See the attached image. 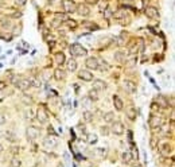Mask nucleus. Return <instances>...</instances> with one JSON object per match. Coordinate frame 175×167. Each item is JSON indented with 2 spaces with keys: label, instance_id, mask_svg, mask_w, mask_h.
I'll return each instance as SVG.
<instances>
[{
  "label": "nucleus",
  "instance_id": "obj_4",
  "mask_svg": "<svg viewBox=\"0 0 175 167\" xmlns=\"http://www.w3.org/2000/svg\"><path fill=\"white\" fill-rule=\"evenodd\" d=\"M111 127H109V131H111L112 134L117 135V136H121V135L124 134V131H125V128H124V124L121 121H112L111 123Z\"/></svg>",
  "mask_w": 175,
  "mask_h": 167
},
{
  "label": "nucleus",
  "instance_id": "obj_24",
  "mask_svg": "<svg viewBox=\"0 0 175 167\" xmlns=\"http://www.w3.org/2000/svg\"><path fill=\"white\" fill-rule=\"evenodd\" d=\"M100 92L98 90H97V89H90V90H89V92H88V97H89V98H90V100L92 101H93V103H94V101H97V100H100Z\"/></svg>",
  "mask_w": 175,
  "mask_h": 167
},
{
  "label": "nucleus",
  "instance_id": "obj_13",
  "mask_svg": "<svg viewBox=\"0 0 175 167\" xmlns=\"http://www.w3.org/2000/svg\"><path fill=\"white\" fill-rule=\"evenodd\" d=\"M144 14L145 16H147L148 19H156L158 16H159V12H158V9L155 8V7H144Z\"/></svg>",
  "mask_w": 175,
  "mask_h": 167
},
{
  "label": "nucleus",
  "instance_id": "obj_8",
  "mask_svg": "<svg viewBox=\"0 0 175 167\" xmlns=\"http://www.w3.org/2000/svg\"><path fill=\"white\" fill-rule=\"evenodd\" d=\"M39 134H40V129L38 127H34V125H30V127H27V129H26L27 139H30V140L36 139V137L39 136Z\"/></svg>",
  "mask_w": 175,
  "mask_h": 167
},
{
  "label": "nucleus",
  "instance_id": "obj_37",
  "mask_svg": "<svg viewBox=\"0 0 175 167\" xmlns=\"http://www.w3.org/2000/svg\"><path fill=\"white\" fill-rule=\"evenodd\" d=\"M22 100H23L24 103L27 104V105H30V104H33V97H30V96H27V94H24L23 97H22Z\"/></svg>",
  "mask_w": 175,
  "mask_h": 167
},
{
  "label": "nucleus",
  "instance_id": "obj_18",
  "mask_svg": "<svg viewBox=\"0 0 175 167\" xmlns=\"http://www.w3.org/2000/svg\"><path fill=\"white\" fill-rule=\"evenodd\" d=\"M113 105H115V109L119 111V112L124 109V101L119 96H113Z\"/></svg>",
  "mask_w": 175,
  "mask_h": 167
},
{
  "label": "nucleus",
  "instance_id": "obj_47",
  "mask_svg": "<svg viewBox=\"0 0 175 167\" xmlns=\"http://www.w3.org/2000/svg\"><path fill=\"white\" fill-rule=\"evenodd\" d=\"M47 131H48V132H51V134L54 135V129H53V127H51V125H50V127L47 128Z\"/></svg>",
  "mask_w": 175,
  "mask_h": 167
},
{
  "label": "nucleus",
  "instance_id": "obj_44",
  "mask_svg": "<svg viewBox=\"0 0 175 167\" xmlns=\"http://www.w3.org/2000/svg\"><path fill=\"white\" fill-rule=\"evenodd\" d=\"M4 123H6V116L3 113H0V125H3Z\"/></svg>",
  "mask_w": 175,
  "mask_h": 167
},
{
  "label": "nucleus",
  "instance_id": "obj_7",
  "mask_svg": "<svg viewBox=\"0 0 175 167\" xmlns=\"http://www.w3.org/2000/svg\"><path fill=\"white\" fill-rule=\"evenodd\" d=\"M78 78L82 80V81H85V82H90V81H93L94 80V77H93V73H92L90 70L81 69L78 72Z\"/></svg>",
  "mask_w": 175,
  "mask_h": 167
},
{
  "label": "nucleus",
  "instance_id": "obj_35",
  "mask_svg": "<svg viewBox=\"0 0 175 167\" xmlns=\"http://www.w3.org/2000/svg\"><path fill=\"white\" fill-rule=\"evenodd\" d=\"M150 109H151V113H158L160 111V106L154 101V103H151V105H150Z\"/></svg>",
  "mask_w": 175,
  "mask_h": 167
},
{
  "label": "nucleus",
  "instance_id": "obj_12",
  "mask_svg": "<svg viewBox=\"0 0 175 167\" xmlns=\"http://www.w3.org/2000/svg\"><path fill=\"white\" fill-rule=\"evenodd\" d=\"M172 144H170L168 142H166V143H162L160 144V147H159V152L163 156H168V155H171L172 154Z\"/></svg>",
  "mask_w": 175,
  "mask_h": 167
},
{
  "label": "nucleus",
  "instance_id": "obj_52",
  "mask_svg": "<svg viewBox=\"0 0 175 167\" xmlns=\"http://www.w3.org/2000/svg\"><path fill=\"white\" fill-rule=\"evenodd\" d=\"M33 167H35V166H33Z\"/></svg>",
  "mask_w": 175,
  "mask_h": 167
},
{
  "label": "nucleus",
  "instance_id": "obj_36",
  "mask_svg": "<svg viewBox=\"0 0 175 167\" xmlns=\"http://www.w3.org/2000/svg\"><path fill=\"white\" fill-rule=\"evenodd\" d=\"M65 25H66L69 28H73V30H74V28L77 27V22L73 20V19H72V20H70V19H67V20L65 22Z\"/></svg>",
  "mask_w": 175,
  "mask_h": 167
},
{
  "label": "nucleus",
  "instance_id": "obj_39",
  "mask_svg": "<svg viewBox=\"0 0 175 167\" xmlns=\"http://www.w3.org/2000/svg\"><path fill=\"white\" fill-rule=\"evenodd\" d=\"M100 131H101V134H103L104 136H108V134H109V127H101V128H100Z\"/></svg>",
  "mask_w": 175,
  "mask_h": 167
},
{
  "label": "nucleus",
  "instance_id": "obj_21",
  "mask_svg": "<svg viewBox=\"0 0 175 167\" xmlns=\"http://www.w3.org/2000/svg\"><path fill=\"white\" fill-rule=\"evenodd\" d=\"M93 88L97 89V90H103V89L108 88V85H106V82L103 81V80H93Z\"/></svg>",
  "mask_w": 175,
  "mask_h": 167
},
{
  "label": "nucleus",
  "instance_id": "obj_38",
  "mask_svg": "<svg viewBox=\"0 0 175 167\" xmlns=\"http://www.w3.org/2000/svg\"><path fill=\"white\" fill-rule=\"evenodd\" d=\"M30 82H31V86H35V88H38V86H40V81H38L36 78H33V80H30Z\"/></svg>",
  "mask_w": 175,
  "mask_h": 167
},
{
  "label": "nucleus",
  "instance_id": "obj_51",
  "mask_svg": "<svg viewBox=\"0 0 175 167\" xmlns=\"http://www.w3.org/2000/svg\"><path fill=\"white\" fill-rule=\"evenodd\" d=\"M57 167H64V164H62V163H58V166Z\"/></svg>",
  "mask_w": 175,
  "mask_h": 167
},
{
  "label": "nucleus",
  "instance_id": "obj_29",
  "mask_svg": "<svg viewBox=\"0 0 175 167\" xmlns=\"http://www.w3.org/2000/svg\"><path fill=\"white\" fill-rule=\"evenodd\" d=\"M9 166L11 167H20L22 166V159H19L18 156H12L11 162H9Z\"/></svg>",
  "mask_w": 175,
  "mask_h": 167
},
{
  "label": "nucleus",
  "instance_id": "obj_10",
  "mask_svg": "<svg viewBox=\"0 0 175 167\" xmlns=\"http://www.w3.org/2000/svg\"><path fill=\"white\" fill-rule=\"evenodd\" d=\"M35 117L38 119V121L42 123V124L48 121V116H47V112H46L45 108H38L35 112Z\"/></svg>",
  "mask_w": 175,
  "mask_h": 167
},
{
  "label": "nucleus",
  "instance_id": "obj_5",
  "mask_svg": "<svg viewBox=\"0 0 175 167\" xmlns=\"http://www.w3.org/2000/svg\"><path fill=\"white\" fill-rule=\"evenodd\" d=\"M123 88H124V90L129 94H135L137 92V85H136V82H133L132 80H124Z\"/></svg>",
  "mask_w": 175,
  "mask_h": 167
},
{
  "label": "nucleus",
  "instance_id": "obj_17",
  "mask_svg": "<svg viewBox=\"0 0 175 167\" xmlns=\"http://www.w3.org/2000/svg\"><path fill=\"white\" fill-rule=\"evenodd\" d=\"M53 76H54V80L62 81V80H65V77H66V73H65V70L62 69V67H57V69L54 70Z\"/></svg>",
  "mask_w": 175,
  "mask_h": 167
},
{
  "label": "nucleus",
  "instance_id": "obj_26",
  "mask_svg": "<svg viewBox=\"0 0 175 167\" xmlns=\"http://www.w3.org/2000/svg\"><path fill=\"white\" fill-rule=\"evenodd\" d=\"M82 26H84L85 28H88V30H92V31L100 30V27L96 23H93V22H82Z\"/></svg>",
  "mask_w": 175,
  "mask_h": 167
},
{
  "label": "nucleus",
  "instance_id": "obj_30",
  "mask_svg": "<svg viewBox=\"0 0 175 167\" xmlns=\"http://www.w3.org/2000/svg\"><path fill=\"white\" fill-rule=\"evenodd\" d=\"M106 152H108V150L104 148V147H97V148L94 150V154L98 155L100 158H104V156L106 155Z\"/></svg>",
  "mask_w": 175,
  "mask_h": 167
},
{
  "label": "nucleus",
  "instance_id": "obj_34",
  "mask_svg": "<svg viewBox=\"0 0 175 167\" xmlns=\"http://www.w3.org/2000/svg\"><path fill=\"white\" fill-rule=\"evenodd\" d=\"M4 135H6V139L8 140V142H11V143H14L16 140V136H15V134H14L12 131H7V132H4Z\"/></svg>",
  "mask_w": 175,
  "mask_h": 167
},
{
  "label": "nucleus",
  "instance_id": "obj_20",
  "mask_svg": "<svg viewBox=\"0 0 175 167\" xmlns=\"http://www.w3.org/2000/svg\"><path fill=\"white\" fill-rule=\"evenodd\" d=\"M65 64H66L67 72H72V73H73V72H76V70H77V66H78V65H77V61L74 59V58H70L69 61H66Z\"/></svg>",
  "mask_w": 175,
  "mask_h": 167
},
{
  "label": "nucleus",
  "instance_id": "obj_11",
  "mask_svg": "<svg viewBox=\"0 0 175 167\" xmlns=\"http://www.w3.org/2000/svg\"><path fill=\"white\" fill-rule=\"evenodd\" d=\"M76 12L80 16H89L92 12V9L89 8V6L88 4H77V9H76Z\"/></svg>",
  "mask_w": 175,
  "mask_h": 167
},
{
  "label": "nucleus",
  "instance_id": "obj_23",
  "mask_svg": "<svg viewBox=\"0 0 175 167\" xmlns=\"http://www.w3.org/2000/svg\"><path fill=\"white\" fill-rule=\"evenodd\" d=\"M121 160H123V163H125V164L132 163V160H133V155L131 154L129 151L123 152V154H121Z\"/></svg>",
  "mask_w": 175,
  "mask_h": 167
},
{
  "label": "nucleus",
  "instance_id": "obj_25",
  "mask_svg": "<svg viewBox=\"0 0 175 167\" xmlns=\"http://www.w3.org/2000/svg\"><path fill=\"white\" fill-rule=\"evenodd\" d=\"M82 117H84V120L86 123H90V121H93L94 115H93V112H90L89 109H86V111H84V113H82Z\"/></svg>",
  "mask_w": 175,
  "mask_h": 167
},
{
  "label": "nucleus",
  "instance_id": "obj_27",
  "mask_svg": "<svg viewBox=\"0 0 175 167\" xmlns=\"http://www.w3.org/2000/svg\"><path fill=\"white\" fill-rule=\"evenodd\" d=\"M103 119H104V121H105V123L115 121V113H113V112H106L105 115L103 116Z\"/></svg>",
  "mask_w": 175,
  "mask_h": 167
},
{
  "label": "nucleus",
  "instance_id": "obj_42",
  "mask_svg": "<svg viewBox=\"0 0 175 167\" xmlns=\"http://www.w3.org/2000/svg\"><path fill=\"white\" fill-rule=\"evenodd\" d=\"M61 25H62V23H61V22L58 20V19H54V20H53V23H51V26H53V27H54V28L59 27Z\"/></svg>",
  "mask_w": 175,
  "mask_h": 167
},
{
  "label": "nucleus",
  "instance_id": "obj_49",
  "mask_svg": "<svg viewBox=\"0 0 175 167\" xmlns=\"http://www.w3.org/2000/svg\"><path fill=\"white\" fill-rule=\"evenodd\" d=\"M125 3H133V0H124Z\"/></svg>",
  "mask_w": 175,
  "mask_h": 167
},
{
  "label": "nucleus",
  "instance_id": "obj_48",
  "mask_svg": "<svg viewBox=\"0 0 175 167\" xmlns=\"http://www.w3.org/2000/svg\"><path fill=\"white\" fill-rule=\"evenodd\" d=\"M4 151V147H3V144H1V143H0V154H1V152Z\"/></svg>",
  "mask_w": 175,
  "mask_h": 167
},
{
  "label": "nucleus",
  "instance_id": "obj_31",
  "mask_svg": "<svg viewBox=\"0 0 175 167\" xmlns=\"http://www.w3.org/2000/svg\"><path fill=\"white\" fill-rule=\"evenodd\" d=\"M109 69H111V66H109L105 61H98V69H97V70H101V72H108Z\"/></svg>",
  "mask_w": 175,
  "mask_h": 167
},
{
  "label": "nucleus",
  "instance_id": "obj_6",
  "mask_svg": "<svg viewBox=\"0 0 175 167\" xmlns=\"http://www.w3.org/2000/svg\"><path fill=\"white\" fill-rule=\"evenodd\" d=\"M15 86L22 92H26L31 88V82L28 78H19L18 81L15 82Z\"/></svg>",
  "mask_w": 175,
  "mask_h": 167
},
{
  "label": "nucleus",
  "instance_id": "obj_16",
  "mask_svg": "<svg viewBox=\"0 0 175 167\" xmlns=\"http://www.w3.org/2000/svg\"><path fill=\"white\" fill-rule=\"evenodd\" d=\"M125 116H127L129 120L135 121L136 117H137V112H136V108H135V106H132V105L128 106L127 109H125Z\"/></svg>",
  "mask_w": 175,
  "mask_h": 167
},
{
  "label": "nucleus",
  "instance_id": "obj_45",
  "mask_svg": "<svg viewBox=\"0 0 175 167\" xmlns=\"http://www.w3.org/2000/svg\"><path fill=\"white\" fill-rule=\"evenodd\" d=\"M6 86H7L6 82H4V81H0V90H3V89L6 88Z\"/></svg>",
  "mask_w": 175,
  "mask_h": 167
},
{
  "label": "nucleus",
  "instance_id": "obj_19",
  "mask_svg": "<svg viewBox=\"0 0 175 167\" xmlns=\"http://www.w3.org/2000/svg\"><path fill=\"white\" fill-rule=\"evenodd\" d=\"M54 62L55 64H58L59 66H62V65L66 62V58H65V54L62 51H58V53H55V55H54Z\"/></svg>",
  "mask_w": 175,
  "mask_h": 167
},
{
  "label": "nucleus",
  "instance_id": "obj_14",
  "mask_svg": "<svg viewBox=\"0 0 175 167\" xmlns=\"http://www.w3.org/2000/svg\"><path fill=\"white\" fill-rule=\"evenodd\" d=\"M57 144H58V142L54 136H48V137H45V139H43V146H45V148H54V147H57Z\"/></svg>",
  "mask_w": 175,
  "mask_h": 167
},
{
  "label": "nucleus",
  "instance_id": "obj_50",
  "mask_svg": "<svg viewBox=\"0 0 175 167\" xmlns=\"http://www.w3.org/2000/svg\"><path fill=\"white\" fill-rule=\"evenodd\" d=\"M3 135H4V132L1 129H0V137H3Z\"/></svg>",
  "mask_w": 175,
  "mask_h": 167
},
{
  "label": "nucleus",
  "instance_id": "obj_40",
  "mask_svg": "<svg viewBox=\"0 0 175 167\" xmlns=\"http://www.w3.org/2000/svg\"><path fill=\"white\" fill-rule=\"evenodd\" d=\"M19 148H20L19 146H18V147H16V146H12V147H11V152L14 154V156H16V154H19V151H20Z\"/></svg>",
  "mask_w": 175,
  "mask_h": 167
},
{
  "label": "nucleus",
  "instance_id": "obj_22",
  "mask_svg": "<svg viewBox=\"0 0 175 167\" xmlns=\"http://www.w3.org/2000/svg\"><path fill=\"white\" fill-rule=\"evenodd\" d=\"M128 53L127 51H124V50H120V51H116L115 53V61L116 62H124L125 61V58H127Z\"/></svg>",
  "mask_w": 175,
  "mask_h": 167
},
{
  "label": "nucleus",
  "instance_id": "obj_28",
  "mask_svg": "<svg viewBox=\"0 0 175 167\" xmlns=\"http://www.w3.org/2000/svg\"><path fill=\"white\" fill-rule=\"evenodd\" d=\"M81 104H82V106H84V108H86V109H88V108H90V106L93 105V101L88 97V96H85V97H82Z\"/></svg>",
  "mask_w": 175,
  "mask_h": 167
},
{
  "label": "nucleus",
  "instance_id": "obj_3",
  "mask_svg": "<svg viewBox=\"0 0 175 167\" xmlns=\"http://www.w3.org/2000/svg\"><path fill=\"white\" fill-rule=\"evenodd\" d=\"M62 8L65 14H74L77 9V3L74 0H62Z\"/></svg>",
  "mask_w": 175,
  "mask_h": 167
},
{
  "label": "nucleus",
  "instance_id": "obj_41",
  "mask_svg": "<svg viewBox=\"0 0 175 167\" xmlns=\"http://www.w3.org/2000/svg\"><path fill=\"white\" fill-rule=\"evenodd\" d=\"M26 3H27V0H15V4L18 7H24Z\"/></svg>",
  "mask_w": 175,
  "mask_h": 167
},
{
  "label": "nucleus",
  "instance_id": "obj_32",
  "mask_svg": "<svg viewBox=\"0 0 175 167\" xmlns=\"http://www.w3.org/2000/svg\"><path fill=\"white\" fill-rule=\"evenodd\" d=\"M55 19H58L61 23H65V22H66L69 18H67V14H65V12H58V14H55Z\"/></svg>",
  "mask_w": 175,
  "mask_h": 167
},
{
  "label": "nucleus",
  "instance_id": "obj_2",
  "mask_svg": "<svg viewBox=\"0 0 175 167\" xmlns=\"http://www.w3.org/2000/svg\"><path fill=\"white\" fill-rule=\"evenodd\" d=\"M69 51L73 57H86L88 54V50L82 45H80V43H73L69 47Z\"/></svg>",
  "mask_w": 175,
  "mask_h": 167
},
{
  "label": "nucleus",
  "instance_id": "obj_33",
  "mask_svg": "<svg viewBox=\"0 0 175 167\" xmlns=\"http://www.w3.org/2000/svg\"><path fill=\"white\" fill-rule=\"evenodd\" d=\"M97 140H98V137H97V135H94V134H89L86 136V142L89 143V144H96Z\"/></svg>",
  "mask_w": 175,
  "mask_h": 167
},
{
  "label": "nucleus",
  "instance_id": "obj_43",
  "mask_svg": "<svg viewBox=\"0 0 175 167\" xmlns=\"http://www.w3.org/2000/svg\"><path fill=\"white\" fill-rule=\"evenodd\" d=\"M97 3H98V0H85V4H88V6H94Z\"/></svg>",
  "mask_w": 175,
  "mask_h": 167
},
{
  "label": "nucleus",
  "instance_id": "obj_1",
  "mask_svg": "<svg viewBox=\"0 0 175 167\" xmlns=\"http://www.w3.org/2000/svg\"><path fill=\"white\" fill-rule=\"evenodd\" d=\"M148 124H150V128L152 129V132L156 134V132H160V128L163 127L164 120H163V117L159 116L158 113H152V115L150 116V119H148Z\"/></svg>",
  "mask_w": 175,
  "mask_h": 167
},
{
  "label": "nucleus",
  "instance_id": "obj_15",
  "mask_svg": "<svg viewBox=\"0 0 175 167\" xmlns=\"http://www.w3.org/2000/svg\"><path fill=\"white\" fill-rule=\"evenodd\" d=\"M155 103L158 104V105L160 106V108H168V98L166 97V96H163V94H159L156 97V100H155Z\"/></svg>",
  "mask_w": 175,
  "mask_h": 167
},
{
  "label": "nucleus",
  "instance_id": "obj_9",
  "mask_svg": "<svg viewBox=\"0 0 175 167\" xmlns=\"http://www.w3.org/2000/svg\"><path fill=\"white\" fill-rule=\"evenodd\" d=\"M85 66H86L88 70H90V72L97 70V69H98V59H97L96 57L86 58V61H85Z\"/></svg>",
  "mask_w": 175,
  "mask_h": 167
},
{
  "label": "nucleus",
  "instance_id": "obj_46",
  "mask_svg": "<svg viewBox=\"0 0 175 167\" xmlns=\"http://www.w3.org/2000/svg\"><path fill=\"white\" fill-rule=\"evenodd\" d=\"M142 3H143V6L144 7H147V4L150 3V0H142Z\"/></svg>",
  "mask_w": 175,
  "mask_h": 167
}]
</instances>
